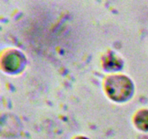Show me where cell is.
Returning <instances> with one entry per match:
<instances>
[{"label":"cell","mask_w":148,"mask_h":139,"mask_svg":"<svg viewBox=\"0 0 148 139\" xmlns=\"http://www.w3.org/2000/svg\"><path fill=\"white\" fill-rule=\"evenodd\" d=\"M107 91L110 96L114 99H124L130 95L132 85L127 78L123 76L112 77L108 80L106 85Z\"/></svg>","instance_id":"1"},{"label":"cell","mask_w":148,"mask_h":139,"mask_svg":"<svg viewBox=\"0 0 148 139\" xmlns=\"http://www.w3.org/2000/svg\"><path fill=\"white\" fill-rule=\"evenodd\" d=\"M137 124L143 130L148 129V111H143L140 113L137 117Z\"/></svg>","instance_id":"2"},{"label":"cell","mask_w":148,"mask_h":139,"mask_svg":"<svg viewBox=\"0 0 148 139\" xmlns=\"http://www.w3.org/2000/svg\"><path fill=\"white\" fill-rule=\"evenodd\" d=\"M11 63H12L11 70H14L16 68H17L18 65H20V59L17 57V55L12 54L7 58V62H6V66H7V67H8L11 65Z\"/></svg>","instance_id":"3"},{"label":"cell","mask_w":148,"mask_h":139,"mask_svg":"<svg viewBox=\"0 0 148 139\" xmlns=\"http://www.w3.org/2000/svg\"><path fill=\"white\" fill-rule=\"evenodd\" d=\"M77 139H85V138H77Z\"/></svg>","instance_id":"4"}]
</instances>
